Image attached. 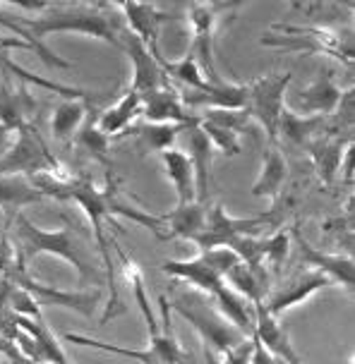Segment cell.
I'll return each instance as SVG.
<instances>
[{
  "instance_id": "1",
  "label": "cell",
  "mask_w": 355,
  "mask_h": 364,
  "mask_svg": "<svg viewBox=\"0 0 355 364\" xmlns=\"http://www.w3.org/2000/svg\"><path fill=\"white\" fill-rule=\"evenodd\" d=\"M31 185L36 187L38 192L46 197H58L65 201H75L85 216L89 218V223L94 228V237H96V250L101 252L103 266H106V283L111 285V297H108L106 304V314H103V323L111 316H115L120 311V295L118 288H115V278H113V259H111V250H108V240L106 232H103V223L106 220H113L115 216H125L134 220V223L149 228L157 237L164 240V220L161 216H154L152 211L144 209H134L127 201H122L118 197V185H115L113 178H108V185L99 190L87 175H80V178H73V175H60V178H51V175H38L34 178Z\"/></svg>"
},
{
  "instance_id": "2",
  "label": "cell",
  "mask_w": 355,
  "mask_h": 364,
  "mask_svg": "<svg viewBox=\"0 0 355 364\" xmlns=\"http://www.w3.org/2000/svg\"><path fill=\"white\" fill-rule=\"evenodd\" d=\"M0 27H8L19 38H24L29 50H36L46 60L48 68H70V63L60 60V58L41 46V38H46L51 34L75 31V34L101 38V41L115 46L118 50H122V43H125L127 34H130L118 5H87V3H55V5L46 3V8L38 10L36 15L0 17Z\"/></svg>"
},
{
  "instance_id": "3",
  "label": "cell",
  "mask_w": 355,
  "mask_h": 364,
  "mask_svg": "<svg viewBox=\"0 0 355 364\" xmlns=\"http://www.w3.org/2000/svg\"><path fill=\"white\" fill-rule=\"evenodd\" d=\"M12 242H15V255H17V266L24 269L31 259L38 255H53L65 259L70 266H75L80 273V288H94L101 290V285L106 278L99 273L96 259L92 252L87 250V245L82 242V237L73 232V228H63V230L48 232L36 228L24 213H17L15 225H12Z\"/></svg>"
},
{
  "instance_id": "4",
  "label": "cell",
  "mask_w": 355,
  "mask_h": 364,
  "mask_svg": "<svg viewBox=\"0 0 355 364\" xmlns=\"http://www.w3.org/2000/svg\"><path fill=\"white\" fill-rule=\"evenodd\" d=\"M262 46L295 53H319L346 65L353 63V31L324 24H274L269 34L262 36Z\"/></svg>"
},
{
  "instance_id": "5",
  "label": "cell",
  "mask_w": 355,
  "mask_h": 364,
  "mask_svg": "<svg viewBox=\"0 0 355 364\" xmlns=\"http://www.w3.org/2000/svg\"><path fill=\"white\" fill-rule=\"evenodd\" d=\"M171 309H176L185 321L192 323V328L197 331V336L202 338L206 346V353H214L218 357H226L233 348L248 341L250 336H245L240 328H235L228 318H223L216 311L202 292H183L180 297L171 302Z\"/></svg>"
},
{
  "instance_id": "6",
  "label": "cell",
  "mask_w": 355,
  "mask_h": 364,
  "mask_svg": "<svg viewBox=\"0 0 355 364\" xmlns=\"http://www.w3.org/2000/svg\"><path fill=\"white\" fill-rule=\"evenodd\" d=\"M17 175H34V178L38 175H51V178L65 175L34 125L19 127L12 134L5 154L0 156V178H17Z\"/></svg>"
},
{
  "instance_id": "7",
  "label": "cell",
  "mask_w": 355,
  "mask_h": 364,
  "mask_svg": "<svg viewBox=\"0 0 355 364\" xmlns=\"http://www.w3.org/2000/svg\"><path fill=\"white\" fill-rule=\"evenodd\" d=\"M238 262V255L231 250H209L199 252L195 259H176V262H164L161 271L166 276L183 281L185 285L202 292L206 300L216 297L226 288L223 276Z\"/></svg>"
},
{
  "instance_id": "8",
  "label": "cell",
  "mask_w": 355,
  "mask_h": 364,
  "mask_svg": "<svg viewBox=\"0 0 355 364\" xmlns=\"http://www.w3.org/2000/svg\"><path fill=\"white\" fill-rule=\"evenodd\" d=\"M290 80H293L290 73H271L248 84V99H245L243 110L250 115V120H255L267 132L271 144L279 141L276 127H279V118L286 108V91Z\"/></svg>"
},
{
  "instance_id": "9",
  "label": "cell",
  "mask_w": 355,
  "mask_h": 364,
  "mask_svg": "<svg viewBox=\"0 0 355 364\" xmlns=\"http://www.w3.org/2000/svg\"><path fill=\"white\" fill-rule=\"evenodd\" d=\"M233 8L235 5L228 3H192L187 8V22H190V50H187V55H192L199 63L209 82H221L214 58V36L223 12H231Z\"/></svg>"
},
{
  "instance_id": "10",
  "label": "cell",
  "mask_w": 355,
  "mask_h": 364,
  "mask_svg": "<svg viewBox=\"0 0 355 364\" xmlns=\"http://www.w3.org/2000/svg\"><path fill=\"white\" fill-rule=\"evenodd\" d=\"M269 220H271V213H260V216H250V218H233L221 204H211V206H206L204 230L195 242V247H197V252L231 250L238 240L257 237V232H260Z\"/></svg>"
},
{
  "instance_id": "11",
  "label": "cell",
  "mask_w": 355,
  "mask_h": 364,
  "mask_svg": "<svg viewBox=\"0 0 355 364\" xmlns=\"http://www.w3.org/2000/svg\"><path fill=\"white\" fill-rule=\"evenodd\" d=\"M122 53H127V58H130V63H132L130 91L142 96V101H144L147 96H152L154 91L164 89L166 84H171V80L164 73V65L139 43L137 36L127 34L125 43H122Z\"/></svg>"
},
{
  "instance_id": "12",
  "label": "cell",
  "mask_w": 355,
  "mask_h": 364,
  "mask_svg": "<svg viewBox=\"0 0 355 364\" xmlns=\"http://www.w3.org/2000/svg\"><path fill=\"white\" fill-rule=\"evenodd\" d=\"M122 19H125V27L132 36L139 38V43L144 46L157 60L164 65V55L159 48V34L164 22L169 19L166 12H161L157 5H147V3H122L118 5Z\"/></svg>"
},
{
  "instance_id": "13",
  "label": "cell",
  "mask_w": 355,
  "mask_h": 364,
  "mask_svg": "<svg viewBox=\"0 0 355 364\" xmlns=\"http://www.w3.org/2000/svg\"><path fill=\"white\" fill-rule=\"evenodd\" d=\"M341 94L344 89L334 82L332 75H319L314 82H309L305 89H300L295 94L293 103H286V108H290L298 115H307V118H332L334 110H337Z\"/></svg>"
},
{
  "instance_id": "14",
  "label": "cell",
  "mask_w": 355,
  "mask_h": 364,
  "mask_svg": "<svg viewBox=\"0 0 355 364\" xmlns=\"http://www.w3.org/2000/svg\"><path fill=\"white\" fill-rule=\"evenodd\" d=\"M0 125L8 132H17L19 127L31 125V118L36 113V101L29 94L27 84H12L8 73H0Z\"/></svg>"
},
{
  "instance_id": "15",
  "label": "cell",
  "mask_w": 355,
  "mask_h": 364,
  "mask_svg": "<svg viewBox=\"0 0 355 364\" xmlns=\"http://www.w3.org/2000/svg\"><path fill=\"white\" fill-rule=\"evenodd\" d=\"M329 278H324L322 273H317L314 269H309L305 273H298V276H293L288 283H283L279 290L269 292L267 300H264V307H267L269 314L274 316H281L286 309H293L298 307L300 302L309 300V297L314 295V292L329 288Z\"/></svg>"
},
{
  "instance_id": "16",
  "label": "cell",
  "mask_w": 355,
  "mask_h": 364,
  "mask_svg": "<svg viewBox=\"0 0 355 364\" xmlns=\"http://www.w3.org/2000/svg\"><path fill=\"white\" fill-rule=\"evenodd\" d=\"M142 118H147V122H154V125L169 122V125L192 127L199 122V115L185 108L183 96H180V91L173 87V84H166L164 89L147 96L144 108H142Z\"/></svg>"
},
{
  "instance_id": "17",
  "label": "cell",
  "mask_w": 355,
  "mask_h": 364,
  "mask_svg": "<svg viewBox=\"0 0 355 364\" xmlns=\"http://www.w3.org/2000/svg\"><path fill=\"white\" fill-rule=\"evenodd\" d=\"M253 336L257 338V343L271 353L281 364H302V357L295 353L293 343H290L288 331L281 326L279 316L269 314L267 307L255 304V331Z\"/></svg>"
},
{
  "instance_id": "18",
  "label": "cell",
  "mask_w": 355,
  "mask_h": 364,
  "mask_svg": "<svg viewBox=\"0 0 355 364\" xmlns=\"http://www.w3.org/2000/svg\"><path fill=\"white\" fill-rule=\"evenodd\" d=\"M298 247H300V257L309 269H314L322 273L324 278H329L332 285H339L348 292H353V283H355V264L351 255H329V252H319L314 250L312 245L305 242L298 235Z\"/></svg>"
},
{
  "instance_id": "19",
  "label": "cell",
  "mask_w": 355,
  "mask_h": 364,
  "mask_svg": "<svg viewBox=\"0 0 355 364\" xmlns=\"http://www.w3.org/2000/svg\"><path fill=\"white\" fill-rule=\"evenodd\" d=\"M248 99V84H228V82H209L199 91H187L183 103L187 110H243Z\"/></svg>"
},
{
  "instance_id": "20",
  "label": "cell",
  "mask_w": 355,
  "mask_h": 364,
  "mask_svg": "<svg viewBox=\"0 0 355 364\" xmlns=\"http://www.w3.org/2000/svg\"><path fill=\"white\" fill-rule=\"evenodd\" d=\"M187 132V149H190V164L195 171V185H197V201L206 204L211 192V166H214V151L211 141L199 129V122L185 129Z\"/></svg>"
},
{
  "instance_id": "21",
  "label": "cell",
  "mask_w": 355,
  "mask_h": 364,
  "mask_svg": "<svg viewBox=\"0 0 355 364\" xmlns=\"http://www.w3.org/2000/svg\"><path fill=\"white\" fill-rule=\"evenodd\" d=\"M142 108H144L142 96L127 89L118 99V103H113L111 108H106L99 118H96V127L113 141L115 136H120L122 132H127V129L134 125V120L142 115Z\"/></svg>"
},
{
  "instance_id": "22",
  "label": "cell",
  "mask_w": 355,
  "mask_h": 364,
  "mask_svg": "<svg viewBox=\"0 0 355 364\" xmlns=\"http://www.w3.org/2000/svg\"><path fill=\"white\" fill-rule=\"evenodd\" d=\"M309 159H312L314 168H317V175L324 185H332L337 180L339 171L344 168V139L341 136H334V132H324L319 134L317 139H312L305 146Z\"/></svg>"
},
{
  "instance_id": "23",
  "label": "cell",
  "mask_w": 355,
  "mask_h": 364,
  "mask_svg": "<svg viewBox=\"0 0 355 364\" xmlns=\"http://www.w3.org/2000/svg\"><path fill=\"white\" fill-rule=\"evenodd\" d=\"M161 156V164H164L166 178L171 180L173 190H176L178 197V206L183 204H192L197 201V185H195V171H192L190 164V156L180 149H169V151L159 154Z\"/></svg>"
},
{
  "instance_id": "24",
  "label": "cell",
  "mask_w": 355,
  "mask_h": 364,
  "mask_svg": "<svg viewBox=\"0 0 355 364\" xmlns=\"http://www.w3.org/2000/svg\"><path fill=\"white\" fill-rule=\"evenodd\" d=\"M161 220H164V228L169 230L166 237H178V240H185V242L195 245L204 230L206 204L192 201V204L176 206L171 213H161Z\"/></svg>"
},
{
  "instance_id": "25",
  "label": "cell",
  "mask_w": 355,
  "mask_h": 364,
  "mask_svg": "<svg viewBox=\"0 0 355 364\" xmlns=\"http://www.w3.org/2000/svg\"><path fill=\"white\" fill-rule=\"evenodd\" d=\"M286 180H288L286 159H283V154L276 146H269L267 151H264L260 175H257V180L253 182V187H250V194H253V197L276 199L279 192L283 190V185H286Z\"/></svg>"
},
{
  "instance_id": "26",
  "label": "cell",
  "mask_w": 355,
  "mask_h": 364,
  "mask_svg": "<svg viewBox=\"0 0 355 364\" xmlns=\"http://www.w3.org/2000/svg\"><path fill=\"white\" fill-rule=\"evenodd\" d=\"M327 132V118H307V115H298L290 108H283L279 127H276V139H286L288 144L305 149L309 141L317 139L319 134Z\"/></svg>"
},
{
  "instance_id": "27",
  "label": "cell",
  "mask_w": 355,
  "mask_h": 364,
  "mask_svg": "<svg viewBox=\"0 0 355 364\" xmlns=\"http://www.w3.org/2000/svg\"><path fill=\"white\" fill-rule=\"evenodd\" d=\"M87 120V106L80 99H63L51 118V132L58 141H73Z\"/></svg>"
},
{
  "instance_id": "28",
  "label": "cell",
  "mask_w": 355,
  "mask_h": 364,
  "mask_svg": "<svg viewBox=\"0 0 355 364\" xmlns=\"http://www.w3.org/2000/svg\"><path fill=\"white\" fill-rule=\"evenodd\" d=\"M185 129V125H169V122L154 125V122H147V125L134 129V134H137V146L142 154H164L173 149L178 134H183Z\"/></svg>"
},
{
  "instance_id": "29",
  "label": "cell",
  "mask_w": 355,
  "mask_h": 364,
  "mask_svg": "<svg viewBox=\"0 0 355 364\" xmlns=\"http://www.w3.org/2000/svg\"><path fill=\"white\" fill-rule=\"evenodd\" d=\"M43 194L31 182L22 178H0V206L3 209H22V206L36 204Z\"/></svg>"
},
{
  "instance_id": "30",
  "label": "cell",
  "mask_w": 355,
  "mask_h": 364,
  "mask_svg": "<svg viewBox=\"0 0 355 364\" xmlns=\"http://www.w3.org/2000/svg\"><path fill=\"white\" fill-rule=\"evenodd\" d=\"M164 73L169 80H176L183 84V87H187V91H199L209 84V80H206L202 73V68H199V63L187 53L183 58H178V60H171V63L164 60Z\"/></svg>"
},
{
  "instance_id": "31",
  "label": "cell",
  "mask_w": 355,
  "mask_h": 364,
  "mask_svg": "<svg viewBox=\"0 0 355 364\" xmlns=\"http://www.w3.org/2000/svg\"><path fill=\"white\" fill-rule=\"evenodd\" d=\"M75 139H77V149H80L82 154H87L89 159L99 161L103 166H111V156H108V151H111V139L96 127V122L82 125Z\"/></svg>"
},
{
  "instance_id": "32",
  "label": "cell",
  "mask_w": 355,
  "mask_h": 364,
  "mask_svg": "<svg viewBox=\"0 0 355 364\" xmlns=\"http://www.w3.org/2000/svg\"><path fill=\"white\" fill-rule=\"evenodd\" d=\"M290 237L286 230H279L267 240H262V264L267 266L269 273H279L288 259Z\"/></svg>"
},
{
  "instance_id": "33",
  "label": "cell",
  "mask_w": 355,
  "mask_h": 364,
  "mask_svg": "<svg viewBox=\"0 0 355 364\" xmlns=\"http://www.w3.org/2000/svg\"><path fill=\"white\" fill-rule=\"evenodd\" d=\"M199 129L206 134V139L211 141V146L218 149L223 156H235L240 154V134L231 132L226 127H218L214 122H206L199 118Z\"/></svg>"
},
{
  "instance_id": "34",
  "label": "cell",
  "mask_w": 355,
  "mask_h": 364,
  "mask_svg": "<svg viewBox=\"0 0 355 364\" xmlns=\"http://www.w3.org/2000/svg\"><path fill=\"white\" fill-rule=\"evenodd\" d=\"M199 118L206 122H214L218 127L231 129L235 134H245L250 125H253V120H250V115L245 110H204Z\"/></svg>"
},
{
  "instance_id": "35",
  "label": "cell",
  "mask_w": 355,
  "mask_h": 364,
  "mask_svg": "<svg viewBox=\"0 0 355 364\" xmlns=\"http://www.w3.org/2000/svg\"><path fill=\"white\" fill-rule=\"evenodd\" d=\"M223 360H226V364H250V360H253V336H250L245 343H240L238 348L231 350Z\"/></svg>"
},
{
  "instance_id": "36",
  "label": "cell",
  "mask_w": 355,
  "mask_h": 364,
  "mask_svg": "<svg viewBox=\"0 0 355 364\" xmlns=\"http://www.w3.org/2000/svg\"><path fill=\"white\" fill-rule=\"evenodd\" d=\"M250 364H281V362L271 353H267V350L257 343V338L253 336V360H250Z\"/></svg>"
},
{
  "instance_id": "37",
  "label": "cell",
  "mask_w": 355,
  "mask_h": 364,
  "mask_svg": "<svg viewBox=\"0 0 355 364\" xmlns=\"http://www.w3.org/2000/svg\"><path fill=\"white\" fill-rule=\"evenodd\" d=\"M12 134L15 132H8L3 125H0V156L5 154V149H8V144H10V139H12Z\"/></svg>"
}]
</instances>
